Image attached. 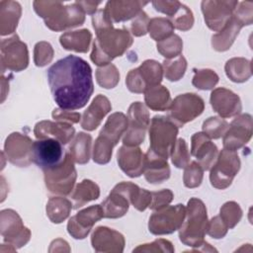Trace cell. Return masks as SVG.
<instances>
[{
    "label": "cell",
    "mask_w": 253,
    "mask_h": 253,
    "mask_svg": "<svg viewBox=\"0 0 253 253\" xmlns=\"http://www.w3.org/2000/svg\"><path fill=\"white\" fill-rule=\"evenodd\" d=\"M72 203L63 197L50 198L46 204V215L53 223L65 220L72 210Z\"/></svg>",
    "instance_id": "cell-36"
},
{
    "label": "cell",
    "mask_w": 253,
    "mask_h": 253,
    "mask_svg": "<svg viewBox=\"0 0 253 253\" xmlns=\"http://www.w3.org/2000/svg\"><path fill=\"white\" fill-rule=\"evenodd\" d=\"M178 128L179 126L168 117H153L149 126V150L164 159H168L176 142Z\"/></svg>",
    "instance_id": "cell-7"
},
{
    "label": "cell",
    "mask_w": 253,
    "mask_h": 253,
    "mask_svg": "<svg viewBox=\"0 0 253 253\" xmlns=\"http://www.w3.org/2000/svg\"><path fill=\"white\" fill-rule=\"evenodd\" d=\"M174 27L169 19L166 18H153L149 21L148 33L150 37L157 42L167 39L173 35Z\"/></svg>",
    "instance_id": "cell-39"
},
{
    "label": "cell",
    "mask_w": 253,
    "mask_h": 253,
    "mask_svg": "<svg viewBox=\"0 0 253 253\" xmlns=\"http://www.w3.org/2000/svg\"><path fill=\"white\" fill-rule=\"evenodd\" d=\"M171 159L177 168H185L190 163V153L184 138H178L171 152Z\"/></svg>",
    "instance_id": "cell-47"
},
{
    "label": "cell",
    "mask_w": 253,
    "mask_h": 253,
    "mask_svg": "<svg viewBox=\"0 0 253 253\" xmlns=\"http://www.w3.org/2000/svg\"><path fill=\"white\" fill-rule=\"evenodd\" d=\"M150 119L146 107L141 102H133L127 111V128L123 143L126 146H138L143 142Z\"/></svg>",
    "instance_id": "cell-12"
},
{
    "label": "cell",
    "mask_w": 253,
    "mask_h": 253,
    "mask_svg": "<svg viewBox=\"0 0 253 253\" xmlns=\"http://www.w3.org/2000/svg\"><path fill=\"white\" fill-rule=\"evenodd\" d=\"M169 18L173 27L182 32L190 30L194 25V16L192 11L182 3H179L176 10Z\"/></svg>",
    "instance_id": "cell-40"
},
{
    "label": "cell",
    "mask_w": 253,
    "mask_h": 253,
    "mask_svg": "<svg viewBox=\"0 0 253 253\" xmlns=\"http://www.w3.org/2000/svg\"><path fill=\"white\" fill-rule=\"evenodd\" d=\"M229 126V124L219 118V117H211L206 120L203 124V132H205L211 139H217L225 133Z\"/></svg>",
    "instance_id": "cell-45"
},
{
    "label": "cell",
    "mask_w": 253,
    "mask_h": 253,
    "mask_svg": "<svg viewBox=\"0 0 253 253\" xmlns=\"http://www.w3.org/2000/svg\"><path fill=\"white\" fill-rule=\"evenodd\" d=\"M203 176H204V170L202 166L196 162L192 161L189 163L184 170V175H183V182L184 185L187 188H197L201 185L203 181Z\"/></svg>",
    "instance_id": "cell-46"
},
{
    "label": "cell",
    "mask_w": 253,
    "mask_h": 253,
    "mask_svg": "<svg viewBox=\"0 0 253 253\" xmlns=\"http://www.w3.org/2000/svg\"><path fill=\"white\" fill-rule=\"evenodd\" d=\"M152 200L150 203V210L156 211L160 210L164 207H167L173 200V193L169 189H164L159 192H151Z\"/></svg>",
    "instance_id": "cell-50"
},
{
    "label": "cell",
    "mask_w": 253,
    "mask_h": 253,
    "mask_svg": "<svg viewBox=\"0 0 253 253\" xmlns=\"http://www.w3.org/2000/svg\"><path fill=\"white\" fill-rule=\"evenodd\" d=\"M91 40L92 34L87 29L66 32L59 38L60 44L63 48L76 52H87L90 47Z\"/></svg>",
    "instance_id": "cell-31"
},
{
    "label": "cell",
    "mask_w": 253,
    "mask_h": 253,
    "mask_svg": "<svg viewBox=\"0 0 253 253\" xmlns=\"http://www.w3.org/2000/svg\"><path fill=\"white\" fill-rule=\"evenodd\" d=\"M191 155L195 156L203 170L207 171L214 164L218 150L205 132H197L191 138Z\"/></svg>",
    "instance_id": "cell-22"
},
{
    "label": "cell",
    "mask_w": 253,
    "mask_h": 253,
    "mask_svg": "<svg viewBox=\"0 0 253 253\" xmlns=\"http://www.w3.org/2000/svg\"><path fill=\"white\" fill-rule=\"evenodd\" d=\"M65 153L62 143L54 138L38 139L33 144V162L42 170L60 164Z\"/></svg>",
    "instance_id": "cell-17"
},
{
    "label": "cell",
    "mask_w": 253,
    "mask_h": 253,
    "mask_svg": "<svg viewBox=\"0 0 253 253\" xmlns=\"http://www.w3.org/2000/svg\"><path fill=\"white\" fill-rule=\"evenodd\" d=\"M76 3L82 8L85 14L94 15L96 13L97 7L101 4V2H95V1H76Z\"/></svg>",
    "instance_id": "cell-55"
},
{
    "label": "cell",
    "mask_w": 253,
    "mask_h": 253,
    "mask_svg": "<svg viewBox=\"0 0 253 253\" xmlns=\"http://www.w3.org/2000/svg\"><path fill=\"white\" fill-rule=\"evenodd\" d=\"M2 80H1V84H2V99H1V101L3 102L4 100H5V97H6V92H5V88L6 87H9V85H5V83L7 82L6 81V78H4V76H2V78H1Z\"/></svg>",
    "instance_id": "cell-57"
},
{
    "label": "cell",
    "mask_w": 253,
    "mask_h": 253,
    "mask_svg": "<svg viewBox=\"0 0 253 253\" xmlns=\"http://www.w3.org/2000/svg\"><path fill=\"white\" fill-rule=\"evenodd\" d=\"M1 69L22 71L28 67L29 52L25 42L17 35L1 41Z\"/></svg>",
    "instance_id": "cell-14"
},
{
    "label": "cell",
    "mask_w": 253,
    "mask_h": 253,
    "mask_svg": "<svg viewBox=\"0 0 253 253\" xmlns=\"http://www.w3.org/2000/svg\"><path fill=\"white\" fill-rule=\"evenodd\" d=\"M149 18L144 11H140L132 20L130 24V31L134 37L144 36L148 32Z\"/></svg>",
    "instance_id": "cell-51"
},
{
    "label": "cell",
    "mask_w": 253,
    "mask_h": 253,
    "mask_svg": "<svg viewBox=\"0 0 253 253\" xmlns=\"http://www.w3.org/2000/svg\"><path fill=\"white\" fill-rule=\"evenodd\" d=\"M207 208L203 201L197 198L189 200L182 225L179 228V238L187 246L200 247L208 228Z\"/></svg>",
    "instance_id": "cell-4"
},
{
    "label": "cell",
    "mask_w": 253,
    "mask_h": 253,
    "mask_svg": "<svg viewBox=\"0 0 253 253\" xmlns=\"http://www.w3.org/2000/svg\"><path fill=\"white\" fill-rule=\"evenodd\" d=\"M75 128L66 122L42 121L36 124L34 134L38 139L54 138L62 144L68 143L74 136Z\"/></svg>",
    "instance_id": "cell-24"
},
{
    "label": "cell",
    "mask_w": 253,
    "mask_h": 253,
    "mask_svg": "<svg viewBox=\"0 0 253 253\" xmlns=\"http://www.w3.org/2000/svg\"><path fill=\"white\" fill-rule=\"evenodd\" d=\"M92 247L96 252H123L125 237L119 231L107 226H98L91 236Z\"/></svg>",
    "instance_id": "cell-23"
},
{
    "label": "cell",
    "mask_w": 253,
    "mask_h": 253,
    "mask_svg": "<svg viewBox=\"0 0 253 253\" xmlns=\"http://www.w3.org/2000/svg\"><path fill=\"white\" fill-rule=\"evenodd\" d=\"M52 118L55 121H60V122H66L69 124H77L79 123L81 119V115L76 112L72 111H67V110H62V109H54L52 114Z\"/></svg>",
    "instance_id": "cell-54"
},
{
    "label": "cell",
    "mask_w": 253,
    "mask_h": 253,
    "mask_svg": "<svg viewBox=\"0 0 253 253\" xmlns=\"http://www.w3.org/2000/svg\"><path fill=\"white\" fill-rule=\"evenodd\" d=\"M163 77L162 65L153 59H147L137 68L131 69L126 78L127 89L132 93H144L159 85Z\"/></svg>",
    "instance_id": "cell-9"
},
{
    "label": "cell",
    "mask_w": 253,
    "mask_h": 253,
    "mask_svg": "<svg viewBox=\"0 0 253 253\" xmlns=\"http://www.w3.org/2000/svg\"><path fill=\"white\" fill-rule=\"evenodd\" d=\"M22 14L21 5L15 1H0V35L7 36L15 32Z\"/></svg>",
    "instance_id": "cell-30"
},
{
    "label": "cell",
    "mask_w": 253,
    "mask_h": 253,
    "mask_svg": "<svg viewBox=\"0 0 253 253\" xmlns=\"http://www.w3.org/2000/svg\"><path fill=\"white\" fill-rule=\"evenodd\" d=\"M127 128V117L121 112L112 114L102 127L93 146V160L107 164L112 158V150Z\"/></svg>",
    "instance_id": "cell-5"
},
{
    "label": "cell",
    "mask_w": 253,
    "mask_h": 253,
    "mask_svg": "<svg viewBox=\"0 0 253 253\" xmlns=\"http://www.w3.org/2000/svg\"><path fill=\"white\" fill-rule=\"evenodd\" d=\"M192 84L201 90H211L218 82V75L211 69H194Z\"/></svg>",
    "instance_id": "cell-43"
},
{
    "label": "cell",
    "mask_w": 253,
    "mask_h": 253,
    "mask_svg": "<svg viewBox=\"0 0 253 253\" xmlns=\"http://www.w3.org/2000/svg\"><path fill=\"white\" fill-rule=\"evenodd\" d=\"M117 161L120 168L130 178L139 177L143 173L144 154L138 146H121Z\"/></svg>",
    "instance_id": "cell-25"
},
{
    "label": "cell",
    "mask_w": 253,
    "mask_h": 253,
    "mask_svg": "<svg viewBox=\"0 0 253 253\" xmlns=\"http://www.w3.org/2000/svg\"><path fill=\"white\" fill-rule=\"evenodd\" d=\"M211 105L220 118H231L240 114L242 105L237 94L226 88H216L211 94Z\"/></svg>",
    "instance_id": "cell-21"
},
{
    "label": "cell",
    "mask_w": 253,
    "mask_h": 253,
    "mask_svg": "<svg viewBox=\"0 0 253 253\" xmlns=\"http://www.w3.org/2000/svg\"><path fill=\"white\" fill-rule=\"evenodd\" d=\"M219 216L229 228H233L242 217V210L239 205L233 201L225 203L219 211Z\"/></svg>",
    "instance_id": "cell-44"
},
{
    "label": "cell",
    "mask_w": 253,
    "mask_h": 253,
    "mask_svg": "<svg viewBox=\"0 0 253 253\" xmlns=\"http://www.w3.org/2000/svg\"><path fill=\"white\" fill-rule=\"evenodd\" d=\"M92 136L85 132L76 134L69 146V153L74 162L78 164H86L91 155Z\"/></svg>",
    "instance_id": "cell-34"
},
{
    "label": "cell",
    "mask_w": 253,
    "mask_h": 253,
    "mask_svg": "<svg viewBox=\"0 0 253 253\" xmlns=\"http://www.w3.org/2000/svg\"><path fill=\"white\" fill-rule=\"evenodd\" d=\"M163 73L169 81L180 80L187 69V61L183 55H178L177 57L166 59L163 61Z\"/></svg>",
    "instance_id": "cell-38"
},
{
    "label": "cell",
    "mask_w": 253,
    "mask_h": 253,
    "mask_svg": "<svg viewBox=\"0 0 253 253\" xmlns=\"http://www.w3.org/2000/svg\"><path fill=\"white\" fill-rule=\"evenodd\" d=\"M56 251H70V248L68 246V243L60 238H57L55 240H53L50 244V248H49V252H56Z\"/></svg>",
    "instance_id": "cell-56"
},
{
    "label": "cell",
    "mask_w": 253,
    "mask_h": 253,
    "mask_svg": "<svg viewBox=\"0 0 253 253\" xmlns=\"http://www.w3.org/2000/svg\"><path fill=\"white\" fill-rule=\"evenodd\" d=\"M228 230V227L226 224L223 222V220L220 218L219 215H216L212 217L209 222H208V228H207V233L215 239L222 238L226 235Z\"/></svg>",
    "instance_id": "cell-52"
},
{
    "label": "cell",
    "mask_w": 253,
    "mask_h": 253,
    "mask_svg": "<svg viewBox=\"0 0 253 253\" xmlns=\"http://www.w3.org/2000/svg\"><path fill=\"white\" fill-rule=\"evenodd\" d=\"M172 243L166 239H156L151 243L141 244L133 249V252H174Z\"/></svg>",
    "instance_id": "cell-49"
},
{
    "label": "cell",
    "mask_w": 253,
    "mask_h": 253,
    "mask_svg": "<svg viewBox=\"0 0 253 253\" xmlns=\"http://www.w3.org/2000/svg\"><path fill=\"white\" fill-rule=\"evenodd\" d=\"M47 81L53 100L62 110L83 108L94 91L90 65L75 55H67L53 63L47 69Z\"/></svg>",
    "instance_id": "cell-1"
},
{
    "label": "cell",
    "mask_w": 253,
    "mask_h": 253,
    "mask_svg": "<svg viewBox=\"0 0 253 253\" xmlns=\"http://www.w3.org/2000/svg\"><path fill=\"white\" fill-rule=\"evenodd\" d=\"M144 178L150 184H160L170 177V168L167 159L154 154L149 149L144 154L143 173Z\"/></svg>",
    "instance_id": "cell-27"
},
{
    "label": "cell",
    "mask_w": 253,
    "mask_h": 253,
    "mask_svg": "<svg viewBox=\"0 0 253 253\" xmlns=\"http://www.w3.org/2000/svg\"><path fill=\"white\" fill-rule=\"evenodd\" d=\"M0 229L4 242L20 248L31 238V231L27 228L20 215L13 210H3L0 213Z\"/></svg>",
    "instance_id": "cell-15"
},
{
    "label": "cell",
    "mask_w": 253,
    "mask_h": 253,
    "mask_svg": "<svg viewBox=\"0 0 253 253\" xmlns=\"http://www.w3.org/2000/svg\"><path fill=\"white\" fill-rule=\"evenodd\" d=\"M126 191L129 203L137 211H143L150 206L152 200L151 192L141 189L131 182H126Z\"/></svg>",
    "instance_id": "cell-37"
},
{
    "label": "cell",
    "mask_w": 253,
    "mask_h": 253,
    "mask_svg": "<svg viewBox=\"0 0 253 253\" xmlns=\"http://www.w3.org/2000/svg\"><path fill=\"white\" fill-rule=\"evenodd\" d=\"M185 213L186 208L181 204L156 210L149 217L148 229L154 235L173 233L182 225Z\"/></svg>",
    "instance_id": "cell-11"
},
{
    "label": "cell",
    "mask_w": 253,
    "mask_h": 253,
    "mask_svg": "<svg viewBox=\"0 0 253 253\" xmlns=\"http://www.w3.org/2000/svg\"><path fill=\"white\" fill-rule=\"evenodd\" d=\"M42 171L44 184L50 193L61 196H66L71 193L77 174L74 160L69 151H66L64 159L60 164Z\"/></svg>",
    "instance_id": "cell-8"
},
{
    "label": "cell",
    "mask_w": 253,
    "mask_h": 253,
    "mask_svg": "<svg viewBox=\"0 0 253 253\" xmlns=\"http://www.w3.org/2000/svg\"><path fill=\"white\" fill-rule=\"evenodd\" d=\"M129 204L126 194L114 187L109 196L101 204L104 217L119 218L124 216L128 211Z\"/></svg>",
    "instance_id": "cell-29"
},
{
    "label": "cell",
    "mask_w": 253,
    "mask_h": 253,
    "mask_svg": "<svg viewBox=\"0 0 253 253\" xmlns=\"http://www.w3.org/2000/svg\"><path fill=\"white\" fill-rule=\"evenodd\" d=\"M238 3L235 0L203 1L201 7L207 26L214 32H219L237 8Z\"/></svg>",
    "instance_id": "cell-16"
},
{
    "label": "cell",
    "mask_w": 253,
    "mask_h": 253,
    "mask_svg": "<svg viewBox=\"0 0 253 253\" xmlns=\"http://www.w3.org/2000/svg\"><path fill=\"white\" fill-rule=\"evenodd\" d=\"M144 101L152 111H166L170 108L172 102L169 90L160 84L144 92Z\"/></svg>",
    "instance_id": "cell-33"
},
{
    "label": "cell",
    "mask_w": 253,
    "mask_h": 253,
    "mask_svg": "<svg viewBox=\"0 0 253 253\" xmlns=\"http://www.w3.org/2000/svg\"><path fill=\"white\" fill-rule=\"evenodd\" d=\"M205 109L204 100L194 93L178 95L170 105L168 118L178 126L194 121Z\"/></svg>",
    "instance_id": "cell-13"
},
{
    "label": "cell",
    "mask_w": 253,
    "mask_h": 253,
    "mask_svg": "<svg viewBox=\"0 0 253 253\" xmlns=\"http://www.w3.org/2000/svg\"><path fill=\"white\" fill-rule=\"evenodd\" d=\"M100 197V189L96 183L85 179L75 187L71 194L72 205L74 209L83 207L88 202L97 200Z\"/></svg>",
    "instance_id": "cell-32"
},
{
    "label": "cell",
    "mask_w": 253,
    "mask_h": 253,
    "mask_svg": "<svg viewBox=\"0 0 253 253\" xmlns=\"http://www.w3.org/2000/svg\"><path fill=\"white\" fill-rule=\"evenodd\" d=\"M146 4L142 1H109L105 11L112 22L120 23L134 18Z\"/></svg>",
    "instance_id": "cell-28"
},
{
    "label": "cell",
    "mask_w": 253,
    "mask_h": 253,
    "mask_svg": "<svg viewBox=\"0 0 253 253\" xmlns=\"http://www.w3.org/2000/svg\"><path fill=\"white\" fill-rule=\"evenodd\" d=\"M156 46L161 55L167 59H171L181 54L183 49V42L178 35H172L167 39L158 42Z\"/></svg>",
    "instance_id": "cell-42"
},
{
    "label": "cell",
    "mask_w": 253,
    "mask_h": 253,
    "mask_svg": "<svg viewBox=\"0 0 253 253\" xmlns=\"http://www.w3.org/2000/svg\"><path fill=\"white\" fill-rule=\"evenodd\" d=\"M240 169V159L236 151L222 149L210 169V181L212 187L223 190L228 188Z\"/></svg>",
    "instance_id": "cell-10"
},
{
    "label": "cell",
    "mask_w": 253,
    "mask_h": 253,
    "mask_svg": "<svg viewBox=\"0 0 253 253\" xmlns=\"http://www.w3.org/2000/svg\"><path fill=\"white\" fill-rule=\"evenodd\" d=\"M33 6L45 26L54 32L81 26L85 21V13L76 2L65 6L58 1H34Z\"/></svg>",
    "instance_id": "cell-2"
},
{
    "label": "cell",
    "mask_w": 253,
    "mask_h": 253,
    "mask_svg": "<svg viewBox=\"0 0 253 253\" xmlns=\"http://www.w3.org/2000/svg\"><path fill=\"white\" fill-rule=\"evenodd\" d=\"M103 217L104 212L101 205L88 207L69 218L67 231L75 239H84L91 231L93 225Z\"/></svg>",
    "instance_id": "cell-20"
},
{
    "label": "cell",
    "mask_w": 253,
    "mask_h": 253,
    "mask_svg": "<svg viewBox=\"0 0 253 253\" xmlns=\"http://www.w3.org/2000/svg\"><path fill=\"white\" fill-rule=\"evenodd\" d=\"M34 141L26 134L12 132L5 140L4 153L7 159L19 167H27L33 161Z\"/></svg>",
    "instance_id": "cell-18"
},
{
    "label": "cell",
    "mask_w": 253,
    "mask_h": 253,
    "mask_svg": "<svg viewBox=\"0 0 253 253\" xmlns=\"http://www.w3.org/2000/svg\"><path fill=\"white\" fill-rule=\"evenodd\" d=\"M96 79L97 83L105 88V89H111L117 86V84L120 81V73L118 68L110 63L104 66L99 67L96 70Z\"/></svg>",
    "instance_id": "cell-41"
},
{
    "label": "cell",
    "mask_w": 253,
    "mask_h": 253,
    "mask_svg": "<svg viewBox=\"0 0 253 253\" xmlns=\"http://www.w3.org/2000/svg\"><path fill=\"white\" fill-rule=\"evenodd\" d=\"M252 117L249 114H242L236 117L229 125L223 134L224 149L236 151L243 147L252 136Z\"/></svg>",
    "instance_id": "cell-19"
},
{
    "label": "cell",
    "mask_w": 253,
    "mask_h": 253,
    "mask_svg": "<svg viewBox=\"0 0 253 253\" xmlns=\"http://www.w3.org/2000/svg\"><path fill=\"white\" fill-rule=\"evenodd\" d=\"M227 77L236 83L247 81L251 75V62L243 57H234L229 59L224 66Z\"/></svg>",
    "instance_id": "cell-35"
},
{
    "label": "cell",
    "mask_w": 253,
    "mask_h": 253,
    "mask_svg": "<svg viewBox=\"0 0 253 253\" xmlns=\"http://www.w3.org/2000/svg\"><path fill=\"white\" fill-rule=\"evenodd\" d=\"M53 58V48L46 42H40L35 45L34 61L39 67L45 66Z\"/></svg>",
    "instance_id": "cell-48"
},
{
    "label": "cell",
    "mask_w": 253,
    "mask_h": 253,
    "mask_svg": "<svg viewBox=\"0 0 253 253\" xmlns=\"http://www.w3.org/2000/svg\"><path fill=\"white\" fill-rule=\"evenodd\" d=\"M112 110V105L107 97L102 94L97 95L87 110L83 113L81 126L86 130L96 129L105 116Z\"/></svg>",
    "instance_id": "cell-26"
},
{
    "label": "cell",
    "mask_w": 253,
    "mask_h": 253,
    "mask_svg": "<svg viewBox=\"0 0 253 253\" xmlns=\"http://www.w3.org/2000/svg\"><path fill=\"white\" fill-rule=\"evenodd\" d=\"M132 42V37L126 29H104L96 33L90 58L99 66L110 64L114 58L122 56Z\"/></svg>",
    "instance_id": "cell-3"
},
{
    "label": "cell",
    "mask_w": 253,
    "mask_h": 253,
    "mask_svg": "<svg viewBox=\"0 0 253 253\" xmlns=\"http://www.w3.org/2000/svg\"><path fill=\"white\" fill-rule=\"evenodd\" d=\"M92 24L93 28L95 30V33L102 31L104 29L113 27V22L106 13L105 9L98 10L93 16H92Z\"/></svg>",
    "instance_id": "cell-53"
},
{
    "label": "cell",
    "mask_w": 253,
    "mask_h": 253,
    "mask_svg": "<svg viewBox=\"0 0 253 253\" xmlns=\"http://www.w3.org/2000/svg\"><path fill=\"white\" fill-rule=\"evenodd\" d=\"M236 8L224 25V27L211 38V45L217 51H225L230 48L241 28L251 25L253 22V3L243 1Z\"/></svg>",
    "instance_id": "cell-6"
}]
</instances>
